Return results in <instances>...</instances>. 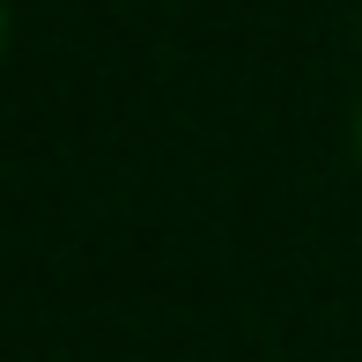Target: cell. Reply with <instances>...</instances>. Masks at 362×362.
<instances>
[{
  "label": "cell",
  "instance_id": "obj_1",
  "mask_svg": "<svg viewBox=\"0 0 362 362\" xmlns=\"http://www.w3.org/2000/svg\"><path fill=\"white\" fill-rule=\"evenodd\" d=\"M0 52H8V0H0Z\"/></svg>",
  "mask_w": 362,
  "mask_h": 362
},
{
  "label": "cell",
  "instance_id": "obj_2",
  "mask_svg": "<svg viewBox=\"0 0 362 362\" xmlns=\"http://www.w3.org/2000/svg\"><path fill=\"white\" fill-rule=\"evenodd\" d=\"M355 156H362V104H355Z\"/></svg>",
  "mask_w": 362,
  "mask_h": 362
}]
</instances>
